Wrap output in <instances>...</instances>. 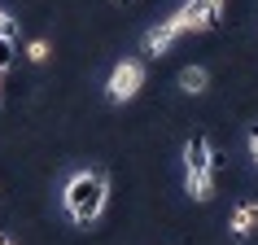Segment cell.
Wrapping results in <instances>:
<instances>
[{"label": "cell", "instance_id": "12", "mask_svg": "<svg viewBox=\"0 0 258 245\" xmlns=\"http://www.w3.org/2000/svg\"><path fill=\"white\" fill-rule=\"evenodd\" d=\"M0 31H14V27H9V18H5V9H0Z\"/></svg>", "mask_w": 258, "mask_h": 245}, {"label": "cell", "instance_id": "11", "mask_svg": "<svg viewBox=\"0 0 258 245\" xmlns=\"http://www.w3.org/2000/svg\"><path fill=\"white\" fill-rule=\"evenodd\" d=\"M206 5H210V14H215L219 22H223V9H228V0H206Z\"/></svg>", "mask_w": 258, "mask_h": 245}, {"label": "cell", "instance_id": "9", "mask_svg": "<svg viewBox=\"0 0 258 245\" xmlns=\"http://www.w3.org/2000/svg\"><path fill=\"white\" fill-rule=\"evenodd\" d=\"M48 53H53V48H48V40H31V44H27V57L35 62V66H40V62H48Z\"/></svg>", "mask_w": 258, "mask_h": 245}, {"label": "cell", "instance_id": "14", "mask_svg": "<svg viewBox=\"0 0 258 245\" xmlns=\"http://www.w3.org/2000/svg\"><path fill=\"white\" fill-rule=\"evenodd\" d=\"M0 105H5V96H0Z\"/></svg>", "mask_w": 258, "mask_h": 245}, {"label": "cell", "instance_id": "1", "mask_svg": "<svg viewBox=\"0 0 258 245\" xmlns=\"http://www.w3.org/2000/svg\"><path fill=\"white\" fill-rule=\"evenodd\" d=\"M61 202H66V215L75 219L79 228L96 223L101 210H105V202H109V175L101 171V166H92V171H75V175L66 179Z\"/></svg>", "mask_w": 258, "mask_h": 245}, {"label": "cell", "instance_id": "4", "mask_svg": "<svg viewBox=\"0 0 258 245\" xmlns=\"http://www.w3.org/2000/svg\"><path fill=\"white\" fill-rule=\"evenodd\" d=\"M184 31H188V27H184V18H179V14L162 18L158 27L145 31V53H149V57H166V53H171V44H175Z\"/></svg>", "mask_w": 258, "mask_h": 245}, {"label": "cell", "instance_id": "3", "mask_svg": "<svg viewBox=\"0 0 258 245\" xmlns=\"http://www.w3.org/2000/svg\"><path fill=\"white\" fill-rule=\"evenodd\" d=\"M140 88H145V62L140 57H122L118 66L109 70V83H105V96L114 105H127V101H136Z\"/></svg>", "mask_w": 258, "mask_h": 245}, {"label": "cell", "instance_id": "5", "mask_svg": "<svg viewBox=\"0 0 258 245\" xmlns=\"http://www.w3.org/2000/svg\"><path fill=\"white\" fill-rule=\"evenodd\" d=\"M179 18H184V27H188V31H215V27H219V18L210 14V5H206V0H184Z\"/></svg>", "mask_w": 258, "mask_h": 245}, {"label": "cell", "instance_id": "2", "mask_svg": "<svg viewBox=\"0 0 258 245\" xmlns=\"http://www.w3.org/2000/svg\"><path fill=\"white\" fill-rule=\"evenodd\" d=\"M219 184V166H215V145L206 132H192L184 140V189L192 202H210Z\"/></svg>", "mask_w": 258, "mask_h": 245}, {"label": "cell", "instance_id": "15", "mask_svg": "<svg viewBox=\"0 0 258 245\" xmlns=\"http://www.w3.org/2000/svg\"><path fill=\"white\" fill-rule=\"evenodd\" d=\"M122 5H127V0H122Z\"/></svg>", "mask_w": 258, "mask_h": 245}, {"label": "cell", "instance_id": "7", "mask_svg": "<svg viewBox=\"0 0 258 245\" xmlns=\"http://www.w3.org/2000/svg\"><path fill=\"white\" fill-rule=\"evenodd\" d=\"M175 83H179V92H184V96H202L206 88H210V70H206V66H184Z\"/></svg>", "mask_w": 258, "mask_h": 245}, {"label": "cell", "instance_id": "6", "mask_svg": "<svg viewBox=\"0 0 258 245\" xmlns=\"http://www.w3.org/2000/svg\"><path fill=\"white\" fill-rule=\"evenodd\" d=\"M228 228H232V236H236V241L254 236V232H258V202H241L236 210H232Z\"/></svg>", "mask_w": 258, "mask_h": 245}, {"label": "cell", "instance_id": "10", "mask_svg": "<svg viewBox=\"0 0 258 245\" xmlns=\"http://www.w3.org/2000/svg\"><path fill=\"white\" fill-rule=\"evenodd\" d=\"M245 145H249V158H254V166H258V122L245 132Z\"/></svg>", "mask_w": 258, "mask_h": 245}, {"label": "cell", "instance_id": "13", "mask_svg": "<svg viewBox=\"0 0 258 245\" xmlns=\"http://www.w3.org/2000/svg\"><path fill=\"white\" fill-rule=\"evenodd\" d=\"M0 245H14V241H9V236H0Z\"/></svg>", "mask_w": 258, "mask_h": 245}, {"label": "cell", "instance_id": "8", "mask_svg": "<svg viewBox=\"0 0 258 245\" xmlns=\"http://www.w3.org/2000/svg\"><path fill=\"white\" fill-rule=\"evenodd\" d=\"M14 57H18V44H14V31H0V75L14 66Z\"/></svg>", "mask_w": 258, "mask_h": 245}]
</instances>
